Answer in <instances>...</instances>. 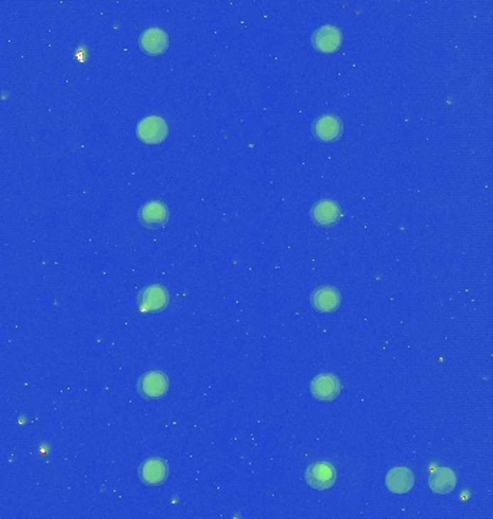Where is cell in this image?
Segmentation results:
<instances>
[{
  "instance_id": "cell-1",
  "label": "cell",
  "mask_w": 493,
  "mask_h": 519,
  "mask_svg": "<svg viewBox=\"0 0 493 519\" xmlns=\"http://www.w3.org/2000/svg\"><path fill=\"white\" fill-rule=\"evenodd\" d=\"M169 127L166 121L159 116H147L137 124L136 133L139 138L147 145H158L168 136Z\"/></svg>"
},
{
  "instance_id": "cell-2",
  "label": "cell",
  "mask_w": 493,
  "mask_h": 519,
  "mask_svg": "<svg viewBox=\"0 0 493 519\" xmlns=\"http://www.w3.org/2000/svg\"><path fill=\"white\" fill-rule=\"evenodd\" d=\"M306 484L318 491H326L335 485L336 470L332 463L318 461L310 464L305 474Z\"/></svg>"
},
{
  "instance_id": "cell-3",
  "label": "cell",
  "mask_w": 493,
  "mask_h": 519,
  "mask_svg": "<svg viewBox=\"0 0 493 519\" xmlns=\"http://www.w3.org/2000/svg\"><path fill=\"white\" fill-rule=\"evenodd\" d=\"M169 388V381L166 375L158 371L146 373L141 376L139 383V391L146 398H161L166 394Z\"/></svg>"
},
{
  "instance_id": "cell-4",
  "label": "cell",
  "mask_w": 493,
  "mask_h": 519,
  "mask_svg": "<svg viewBox=\"0 0 493 519\" xmlns=\"http://www.w3.org/2000/svg\"><path fill=\"white\" fill-rule=\"evenodd\" d=\"M139 219L147 228H158L168 222L169 209L161 201H151L140 208Z\"/></svg>"
},
{
  "instance_id": "cell-5",
  "label": "cell",
  "mask_w": 493,
  "mask_h": 519,
  "mask_svg": "<svg viewBox=\"0 0 493 519\" xmlns=\"http://www.w3.org/2000/svg\"><path fill=\"white\" fill-rule=\"evenodd\" d=\"M312 395L322 401H332L340 393V383L332 373L318 375L310 384Z\"/></svg>"
},
{
  "instance_id": "cell-6",
  "label": "cell",
  "mask_w": 493,
  "mask_h": 519,
  "mask_svg": "<svg viewBox=\"0 0 493 519\" xmlns=\"http://www.w3.org/2000/svg\"><path fill=\"white\" fill-rule=\"evenodd\" d=\"M169 36L161 28H149L140 35L141 50L151 55H159L168 50Z\"/></svg>"
},
{
  "instance_id": "cell-7",
  "label": "cell",
  "mask_w": 493,
  "mask_h": 519,
  "mask_svg": "<svg viewBox=\"0 0 493 519\" xmlns=\"http://www.w3.org/2000/svg\"><path fill=\"white\" fill-rule=\"evenodd\" d=\"M385 485L392 493H407L414 486V475L408 467H394L388 471Z\"/></svg>"
},
{
  "instance_id": "cell-8",
  "label": "cell",
  "mask_w": 493,
  "mask_h": 519,
  "mask_svg": "<svg viewBox=\"0 0 493 519\" xmlns=\"http://www.w3.org/2000/svg\"><path fill=\"white\" fill-rule=\"evenodd\" d=\"M342 42V33L336 26L326 25L319 28L313 33V45L320 53L330 54L335 53Z\"/></svg>"
},
{
  "instance_id": "cell-9",
  "label": "cell",
  "mask_w": 493,
  "mask_h": 519,
  "mask_svg": "<svg viewBox=\"0 0 493 519\" xmlns=\"http://www.w3.org/2000/svg\"><path fill=\"white\" fill-rule=\"evenodd\" d=\"M140 478L146 485H161L168 478V463L158 457L146 460L140 467Z\"/></svg>"
},
{
  "instance_id": "cell-10",
  "label": "cell",
  "mask_w": 493,
  "mask_h": 519,
  "mask_svg": "<svg viewBox=\"0 0 493 519\" xmlns=\"http://www.w3.org/2000/svg\"><path fill=\"white\" fill-rule=\"evenodd\" d=\"M169 302L168 292L159 286H149L140 293V306L144 312H159L166 307Z\"/></svg>"
},
{
  "instance_id": "cell-11",
  "label": "cell",
  "mask_w": 493,
  "mask_h": 519,
  "mask_svg": "<svg viewBox=\"0 0 493 519\" xmlns=\"http://www.w3.org/2000/svg\"><path fill=\"white\" fill-rule=\"evenodd\" d=\"M457 479L449 467H438L428 479V486L434 493H450L456 488Z\"/></svg>"
},
{
  "instance_id": "cell-12",
  "label": "cell",
  "mask_w": 493,
  "mask_h": 519,
  "mask_svg": "<svg viewBox=\"0 0 493 519\" xmlns=\"http://www.w3.org/2000/svg\"><path fill=\"white\" fill-rule=\"evenodd\" d=\"M312 305L322 313H329L340 305V295L335 288H320L312 295Z\"/></svg>"
},
{
  "instance_id": "cell-13",
  "label": "cell",
  "mask_w": 493,
  "mask_h": 519,
  "mask_svg": "<svg viewBox=\"0 0 493 519\" xmlns=\"http://www.w3.org/2000/svg\"><path fill=\"white\" fill-rule=\"evenodd\" d=\"M339 217H340L339 205L329 200L320 201L312 208L313 221L322 226H330V225L336 224Z\"/></svg>"
},
{
  "instance_id": "cell-14",
  "label": "cell",
  "mask_w": 493,
  "mask_h": 519,
  "mask_svg": "<svg viewBox=\"0 0 493 519\" xmlns=\"http://www.w3.org/2000/svg\"><path fill=\"white\" fill-rule=\"evenodd\" d=\"M313 129H315V134L322 141H333L340 136V131H342L340 121L335 116H330V114L319 117L316 120Z\"/></svg>"
}]
</instances>
